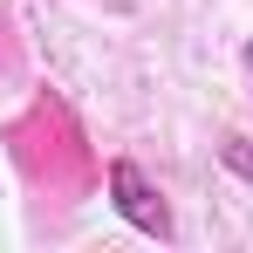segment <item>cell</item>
<instances>
[{
    "label": "cell",
    "instance_id": "6da1fadb",
    "mask_svg": "<svg viewBox=\"0 0 253 253\" xmlns=\"http://www.w3.org/2000/svg\"><path fill=\"white\" fill-rule=\"evenodd\" d=\"M110 206H117V219L137 226L144 240H171V206H165V192L144 178L137 158H110Z\"/></svg>",
    "mask_w": 253,
    "mask_h": 253
},
{
    "label": "cell",
    "instance_id": "7a4b0ae2",
    "mask_svg": "<svg viewBox=\"0 0 253 253\" xmlns=\"http://www.w3.org/2000/svg\"><path fill=\"white\" fill-rule=\"evenodd\" d=\"M219 158L240 171V178H253V151H247V137H226V151H219Z\"/></svg>",
    "mask_w": 253,
    "mask_h": 253
},
{
    "label": "cell",
    "instance_id": "3957f363",
    "mask_svg": "<svg viewBox=\"0 0 253 253\" xmlns=\"http://www.w3.org/2000/svg\"><path fill=\"white\" fill-rule=\"evenodd\" d=\"M247 76H253V42H247Z\"/></svg>",
    "mask_w": 253,
    "mask_h": 253
}]
</instances>
